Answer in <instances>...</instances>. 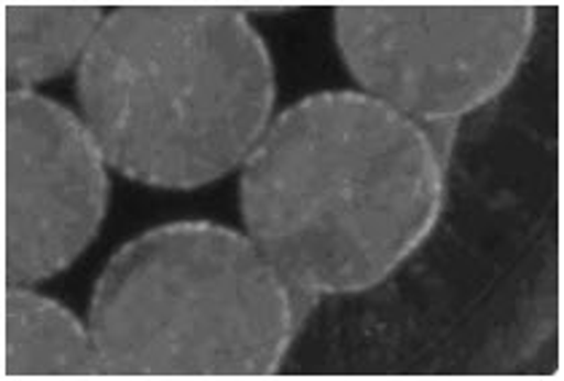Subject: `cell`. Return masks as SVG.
<instances>
[{"label":"cell","mask_w":564,"mask_h":381,"mask_svg":"<svg viewBox=\"0 0 564 381\" xmlns=\"http://www.w3.org/2000/svg\"><path fill=\"white\" fill-rule=\"evenodd\" d=\"M108 196V162L82 116L35 91H6V287H33L76 263Z\"/></svg>","instance_id":"5"},{"label":"cell","mask_w":564,"mask_h":381,"mask_svg":"<svg viewBox=\"0 0 564 381\" xmlns=\"http://www.w3.org/2000/svg\"><path fill=\"white\" fill-rule=\"evenodd\" d=\"M299 330L274 263L248 233L207 220L127 242L89 301L106 377H269Z\"/></svg>","instance_id":"3"},{"label":"cell","mask_w":564,"mask_h":381,"mask_svg":"<svg viewBox=\"0 0 564 381\" xmlns=\"http://www.w3.org/2000/svg\"><path fill=\"white\" fill-rule=\"evenodd\" d=\"M446 167L425 129L364 91H317L269 121L239 210L291 285L299 325L326 296L382 285L427 242Z\"/></svg>","instance_id":"1"},{"label":"cell","mask_w":564,"mask_h":381,"mask_svg":"<svg viewBox=\"0 0 564 381\" xmlns=\"http://www.w3.org/2000/svg\"><path fill=\"white\" fill-rule=\"evenodd\" d=\"M422 129H425L427 140H431L433 151L438 153L441 162L449 167L452 159V149H455V138H457V127L459 119H438V121H416Z\"/></svg>","instance_id":"8"},{"label":"cell","mask_w":564,"mask_h":381,"mask_svg":"<svg viewBox=\"0 0 564 381\" xmlns=\"http://www.w3.org/2000/svg\"><path fill=\"white\" fill-rule=\"evenodd\" d=\"M108 167L194 190L242 167L274 113L267 41L235 6H116L76 70Z\"/></svg>","instance_id":"2"},{"label":"cell","mask_w":564,"mask_h":381,"mask_svg":"<svg viewBox=\"0 0 564 381\" xmlns=\"http://www.w3.org/2000/svg\"><path fill=\"white\" fill-rule=\"evenodd\" d=\"M535 22L524 3L339 6L334 35L364 95L414 121H463L513 84Z\"/></svg>","instance_id":"4"},{"label":"cell","mask_w":564,"mask_h":381,"mask_svg":"<svg viewBox=\"0 0 564 381\" xmlns=\"http://www.w3.org/2000/svg\"><path fill=\"white\" fill-rule=\"evenodd\" d=\"M106 14V6L89 3H6V91H33L35 84L82 63Z\"/></svg>","instance_id":"7"},{"label":"cell","mask_w":564,"mask_h":381,"mask_svg":"<svg viewBox=\"0 0 564 381\" xmlns=\"http://www.w3.org/2000/svg\"><path fill=\"white\" fill-rule=\"evenodd\" d=\"M3 377H106L89 325L33 287H6Z\"/></svg>","instance_id":"6"}]
</instances>
